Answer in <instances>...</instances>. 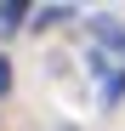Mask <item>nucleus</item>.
<instances>
[{"instance_id": "20e7f679", "label": "nucleus", "mask_w": 125, "mask_h": 131, "mask_svg": "<svg viewBox=\"0 0 125 131\" xmlns=\"http://www.w3.org/2000/svg\"><path fill=\"white\" fill-rule=\"evenodd\" d=\"M6 91H11V63L0 57V97H6Z\"/></svg>"}, {"instance_id": "7ed1b4c3", "label": "nucleus", "mask_w": 125, "mask_h": 131, "mask_svg": "<svg viewBox=\"0 0 125 131\" xmlns=\"http://www.w3.org/2000/svg\"><path fill=\"white\" fill-rule=\"evenodd\" d=\"M102 97H108V103H119V97H125V74H108V91H102Z\"/></svg>"}, {"instance_id": "f257e3e1", "label": "nucleus", "mask_w": 125, "mask_h": 131, "mask_svg": "<svg viewBox=\"0 0 125 131\" xmlns=\"http://www.w3.org/2000/svg\"><path fill=\"white\" fill-rule=\"evenodd\" d=\"M91 34H97V40H108V46H125V29H119V17H97V23H91Z\"/></svg>"}, {"instance_id": "f03ea898", "label": "nucleus", "mask_w": 125, "mask_h": 131, "mask_svg": "<svg viewBox=\"0 0 125 131\" xmlns=\"http://www.w3.org/2000/svg\"><path fill=\"white\" fill-rule=\"evenodd\" d=\"M17 23H23V0H6L0 6V34H11Z\"/></svg>"}]
</instances>
